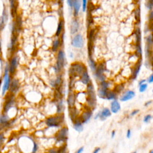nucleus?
<instances>
[{
    "instance_id": "nucleus-1",
    "label": "nucleus",
    "mask_w": 153,
    "mask_h": 153,
    "mask_svg": "<svg viewBox=\"0 0 153 153\" xmlns=\"http://www.w3.org/2000/svg\"><path fill=\"white\" fill-rule=\"evenodd\" d=\"M86 102L87 105L90 109H93L96 105V97L94 86L90 82L86 87Z\"/></svg>"
},
{
    "instance_id": "nucleus-2",
    "label": "nucleus",
    "mask_w": 153,
    "mask_h": 153,
    "mask_svg": "<svg viewBox=\"0 0 153 153\" xmlns=\"http://www.w3.org/2000/svg\"><path fill=\"white\" fill-rule=\"evenodd\" d=\"M86 67L84 64L79 62H75L72 64L69 68V76L70 77H78L82 75L83 72L86 70Z\"/></svg>"
},
{
    "instance_id": "nucleus-3",
    "label": "nucleus",
    "mask_w": 153,
    "mask_h": 153,
    "mask_svg": "<svg viewBox=\"0 0 153 153\" xmlns=\"http://www.w3.org/2000/svg\"><path fill=\"white\" fill-rule=\"evenodd\" d=\"M64 120V114H60L57 116L50 117L46 120V124L48 127H57L60 126Z\"/></svg>"
},
{
    "instance_id": "nucleus-4",
    "label": "nucleus",
    "mask_w": 153,
    "mask_h": 153,
    "mask_svg": "<svg viewBox=\"0 0 153 153\" xmlns=\"http://www.w3.org/2000/svg\"><path fill=\"white\" fill-rule=\"evenodd\" d=\"M65 64V53L64 51L60 50L58 51L57 56V61H56V66L55 67L56 73H59L64 68Z\"/></svg>"
},
{
    "instance_id": "nucleus-5",
    "label": "nucleus",
    "mask_w": 153,
    "mask_h": 153,
    "mask_svg": "<svg viewBox=\"0 0 153 153\" xmlns=\"http://www.w3.org/2000/svg\"><path fill=\"white\" fill-rule=\"evenodd\" d=\"M109 83L107 82V81L104 80L100 83L99 87L98 90V94L99 97L101 99H105L107 92L109 90Z\"/></svg>"
},
{
    "instance_id": "nucleus-6",
    "label": "nucleus",
    "mask_w": 153,
    "mask_h": 153,
    "mask_svg": "<svg viewBox=\"0 0 153 153\" xmlns=\"http://www.w3.org/2000/svg\"><path fill=\"white\" fill-rule=\"evenodd\" d=\"M68 128L67 127H62L56 134V138L58 142H66L68 139Z\"/></svg>"
},
{
    "instance_id": "nucleus-7",
    "label": "nucleus",
    "mask_w": 153,
    "mask_h": 153,
    "mask_svg": "<svg viewBox=\"0 0 153 153\" xmlns=\"http://www.w3.org/2000/svg\"><path fill=\"white\" fill-rule=\"evenodd\" d=\"M95 76L100 82L105 80V76L104 75V71H105V65L103 64L99 65V66H97L95 69Z\"/></svg>"
},
{
    "instance_id": "nucleus-8",
    "label": "nucleus",
    "mask_w": 153,
    "mask_h": 153,
    "mask_svg": "<svg viewBox=\"0 0 153 153\" xmlns=\"http://www.w3.org/2000/svg\"><path fill=\"white\" fill-rule=\"evenodd\" d=\"M71 45L76 48H82L84 45V40L81 34H77L71 41Z\"/></svg>"
},
{
    "instance_id": "nucleus-9",
    "label": "nucleus",
    "mask_w": 153,
    "mask_h": 153,
    "mask_svg": "<svg viewBox=\"0 0 153 153\" xmlns=\"http://www.w3.org/2000/svg\"><path fill=\"white\" fill-rule=\"evenodd\" d=\"M10 84V77L9 76L8 67L7 66L5 69V75H4V85L3 87V94H4L9 89V86Z\"/></svg>"
},
{
    "instance_id": "nucleus-10",
    "label": "nucleus",
    "mask_w": 153,
    "mask_h": 153,
    "mask_svg": "<svg viewBox=\"0 0 153 153\" xmlns=\"http://www.w3.org/2000/svg\"><path fill=\"white\" fill-rule=\"evenodd\" d=\"M92 116V110L89 109L83 111L82 112V114L80 115L79 118L83 123H85L88 122V121L90 120Z\"/></svg>"
},
{
    "instance_id": "nucleus-11",
    "label": "nucleus",
    "mask_w": 153,
    "mask_h": 153,
    "mask_svg": "<svg viewBox=\"0 0 153 153\" xmlns=\"http://www.w3.org/2000/svg\"><path fill=\"white\" fill-rule=\"evenodd\" d=\"M135 96V92L132 90H127L123 94V95L120 98V100L121 102H126V101H129L133 98Z\"/></svg>"
},
{
    "instance_id": "nucleus-12",
    "label": "nucleus",
    "mask_w": 153,
    "mask_h": 153,
    "mask_svg": "<svg viewBox=\"0 0 153 153\" xmlns=\"http://www.w3.org/2000/svg\"><path fill=\"white\" fill-rule=\"evenodd\" d=\"M76 99H77L76 94L72 91L71 92H69L68 98H67V103H68L69 108L75 107Z\"/></svg>"
},
{
    "instance_id": "nucleus-13",
    "label": "nucleus",
    "mask_w": 153,
    "mask_h": 153,
    "mask_svg": "<svg viewBox=\"0 0 153 153\" xmlns=\"http://www.w3.org/2000/svg\"><path fill=\"white\" fill-rule=\"evenodd\" d=\"M99 118L101 119V120L104 121L106 119L111 116V112L110 110L107 108H103L102 111L99 112Z\"/></svg>"
},
{
    "instance_id": "nucleus-14",
    "label": "nucleus",
    "mask_w": 153,
    "mask_h": 153,
    "mask_svg": "<svg viewBox=\"0 0 153 153\" xmlns=\"http://www.w3.org/2000/svg\"><path fill=\"white\" fill-rule=\"evenodd\" d=\"M17 66V59L16 57L13 58V59L11 60L10 62V66H9L8 68V70H9V73H10V74H14L16 70Z\"/></svg>"
},
{
    "instance_id": "nucleus-15",
    "label": "nucleus",
    "mask_w": 153,
    "mask_h": 153,
    "mask_svg": "<svg viewBox=\"0 0 153 153\" xmlns=\"http://www.w3.org/2000/svg\"><path fill=\"white\" fill-rule=\"evenodd\" d=\"M14 97L13 95H11L8 99H7V101L5 102L4 108V112H7L9 109L11 108L12 105L14 104Z\"/></svg>"
},
{
    "instance_id": "nucleus-16",
    "label": "nucleus",
    "mask_w": 153,
    "mask_h": 153,
    "mask_svg": "<svg viewBox=\"0 0 153 153\" xmlns=\"http://www.w3.org/2000/svg\"><path fill=\"white\" fill-rule=\"evenodd\" d=\"M80 82L84 85H87L90 82V77L87 69L83 72L82 75L80 76Z\"/></svg>"
},
{
    "instance_id": "nucleus-17",
    "label": "nucleus",
    "mask_w": 153,
    "mask_h": 153,
    "mask_svg": "<svg viewBox=\"0 0 153 153\" xmlns=\"http://www.w3.org/2000/svg\"><path fill=\"white\" fill-rule=\"evenodd\" d=\"M10 91L12 93H15L19 89V83L17 80H13L10 84Z\"/></svg>"
},
{
    "instance_id": "nucleus-18",
    "label": "nucleus",
    "mask_w": 153,
    "mask_h": 153,
    "mask_svg": "<svg viewBox=\"0 0 153 153\" xmlns=\"http://www.w3.org/2000/svg\"><path fill=\"white\" fill-rule=\"evenodd\" d=\"M74 127L76 131H77L78 132H81L83 130V123L82 122V121L79 118V117H78L77 118L75 121H74Z\"/></svg>"
},
{
    "instance_id": "nucleus-19",
    "label": "nucleus",
    "mask_w": 153,
    "mask_h": 153,
    "mask_svg": "<svg viewBox=\"0 0 153 153\" xmlns=\"http://www.w3.org/2000/svg\"><path fill=\"white\" fill-rule=\"evenodd\" d=\"M120 104L117 101L114 99L111 103V111L112 113H117L120 109Z\"/></svg>"
},
{
    "instance_id": "nucleus-20",
    "label": "nucleus",
    "mask_w": 153,
    "mask_h": 153,
    "mask_svg": "<svg viewBox=\"0 0 153 153\" xmlns=\"http://www.w3.org/2000/svg\"><path fill=\"white\" fill-rule=\"evenodd\" d=\"M69 116L71 120L74 122L75 119L78 117V111L75 107L69 108Z\"/></svg>"
},
{
    "instance_id": "nucleus-21",
    "label": "nucleus",
    "mask_w": 153,
    "mask_h": 153,
    "mask_svg": "<svg viewBox=\"0 0 153 153\" xmlns=\"http://www.w3.org/2000/svg\"><path fill=\"white\" fill-rule=\"evenodd\" d=\"M79 30V23L77 19H74L71 22L70 31L71 34H75Z\"/></svg>"
},
{
    "instance_id": "nucleus-22",
    "label": "nucleus",
    "mask_w": 153,
    "mask_h": 153,
    "mask_svg": "<svg viewBox=\"0 0 153 153\" xmlns=\"http://www.w3.org/2000/svg\"><path fill=\"white\" fill-rule=\"evenodd\" d=\"M141 62H142V60L141 59L138 62V63H137L136 65H135V66L133 71V73L132 74V78H133V79H135V78L137 77V76H138L139 71H140L141 67Z\"/></svg>"
},
{
    "instance_id": "nucleus-23",
    "label": "nucleus",
    "mask_w": 153,
    "mask_h": 153,
    "mask_svg": "<svg viewBox=\"0 0 153 153\" xmlns=\"http://www.w3.org/2000/svg\"><path fill=\"white\" fill-rule=\"evenodd\" d=\"M74 8V13L75 16H77L78 13H79L80 7H81V1L80 0H75L74 1L73 7Z\"/></svg>"
},
{
    "instance_id": "nucleus-24",
    "label": "nucleus",
    "mask_w": 153,
    "mask_h": 153,
    "mask_svg": "<svg viewBox=\"0 0 153 153\" xmlns=\"http://www.w3.org/2000/svg\"><path fill=\"white\" fill-rule=\"evenodd\" d=\"M116 97H117V94L116 93V92H115L114 90H108L107 92L105 99L113 101L114 99H116Z\"/></svg>"
},
{
    "instance_id": "nucleus-25",
    "label": "nucleus",
    "mask_w": 153,
    "mask_h": 153,
    "mask_svg": "<svg viewBox=\"0 0 153 153\" xmlns=\"http://www.w3.org/2000/svg\"><path fill=\"white\" fill-rule=\"evenodd\" d=\"M62 84V78L61 75H59L57 77L56 79L53 81L52 83V85L54 87H56V89H58L59 87L61 86Z\"/></svg>"
},
{
    "instance_id": "nucleus-26",
    "label": "nucleus",
    "mask_w": 153,
    "mask_h": 153,
    "mask_svg": "<svg viewBox=\"0 0 153 153\" xmlns=\"http://www.w3.org/2000/svg\"><path fill=\"white\" fill-rule=\"evenodd\" d=\"M10 6H11V12L13 17L16 14V0H10Z\"/></svg>"
},
{
    "instance_id": "nucleus-27",
    "label": "nucleus",
    "mask_w": 153,
    "mask_h": 153,
    "mask_svg": "<svg viewBox=\"0 0 153 153\" xmlns=\"http://www.w3.org/2000/svg\"><path fill=\"white\" fill-rule=\"evenodd\" d=\"M64 103H63V100L60 99L58 101L57 103V113L58 114H62V112L64 111Z\"/></svg>"
},
{
    "instance_id": "nucleus-28",
    "label": "nucleus",
    "mask_w": 153,
    "mask_h": 153,
    "mask_svg": "<svg viewBox=\"0 0 153 153\" xmlns=\"http://www.w3.org/2000/svg\"><path fill=\"white\" fill-rule=\"evenodd\" d=\"M63 28H64V21H63L62 20H61V21L59 22V24H58L57 30H56V36L59 37V36L61 34Z\"/></svg>"
},
{
    "instance_id": "nucleus-29",
    "label": "nucleus",
    "mask_w": 153,
    "mask_h": 153,
    "mask_svg": "<svg viewBox=\"0 0 153 153\" xmlns=\"http://www.w3.org/2000/svg\"><path fill=\"white\" fill-rule=\"evenodd\" d=\"M60 42L59 38L54 40L53 42V44H52V48H51V49H52V51H55V52L57 51L60 46Z\"/></svg>"
},
{
    "instance_id": "nucleus-30",
    "label": "nucleus",
    "mask_w": 153,
    "mask_h": 153,
    "mask_svg": "<svg viewBox=\"0 0 153 153\" xmlns=\"http://www.w3.org/2000/svg\"><path fill=\"white\" fill-rule=\"evenodd\" d=\"M136 55L139 58H141L142 55V47L141 42L136 43Z\"/></svg>"
},
{
    "instance_id": "nucleus-31",
    "label": "nucleus",
    "mask_w": 153,
    "mask_h": 153,
    "mask_svg": "<svg viewBox=\"0 0 153 153\" xmlns=\"http://www.w3.org/2000/svg\"><path fill=\"white\" fill-rule=\"evenodd\" d=\"M7 13L6 12V10L4 11L3 17H2V19L1 20V22H0V30H2L4 28V26L5 25L6 22L7 21Z\"/></svg>"
},
{
    "instance_id": "nucleus-32",
    "label": "nucleus",
    "mask_w": 153,
    "mask_h": 153,
    "mask_svg": "<svg viewBox=\"0 0 153 153\" xmlns=\"http://www.w3.org/2000/svg\"><path fill=\"white\" fill-rule=\"evenodd\" d=\"M124 88H125V86H124V85L123 84H118V85H117L116 87H115L114 91L116 92V93L117 94L118 93H120L121 92L124 90Z\"/></svg>"
},
{
    "instance_id": "nucleus-33",
    "label": "nucleus",
    "mask_w": 153,
    "mask_h": 153,
    "mask_svg": "<svg viewBox=\"0 0 153 153\" xmlns=\"http://www.w3.org/2000/svg\"><path fill=\"white\" fill-rule=\"evenodd\" d=\"M89 62L90 67L92 70L93 71H95V69L96 68V65L95 62H94V60L93 59V58H92V57H89Z\"/></svg>"
},
{
    "instance_id": "nucleus-34",
    "label": "nucleus",
    "mask_w": 153,
    "mask_h": 153,
    "mask_svg": "<svg viewBox=\"0 0 153 153\" xmlns=\"http://www.w3.org/2000/svg\"><path fill=\"white\" fill-rule=\"evenodd\" d=\"M8 123V118L5 115H3V116L0 117V124L3 125H6Z\"/></svg>"
},
{
    "instance_id": "nucleus-35",
    "label": "nucleus",
    "mask_w": 153,
    "mask_h": 153,
    "mask_svg": "<svg viewBox=\"0 0 153 153\" xmlns=\"http://www.w3.org/2000/svg\"><path fill=\"white\" fill-rule=\"evenodd\" d=\"M148 87V84L147 83H144V84H141L139 85V92H141V93H143V92H144L146 91V90H147Z\"/></svg>"
},
{
    "instance_id": "nucleus-36",
    "label": "nucleus",
    "mask_w": 153,
    "mask_h": 153,
    "mask_svg": "<svg viewBox=\"0 0 153 153\" xmlns=\"http://www.w3.org/2000/svg\"><path fill=\"white\" fill-rule=\"evenodd\" d=\"M58 153H67L66 145H63L58 148Z\"/></svg>"
},
{
    "instance_id": "nucleus-37",
    "label": "nucleus",
    "mask_w": 153,
    "mask_h": 153,
    "mask_svg": "<svg viewBox=\"0 0 153 153\" xmlns=\"http://www.w3.org/2000/svg\"><path fill=\"white\" fill-rule=\"evenodd\" d=\"M146 41H147V44L152 46V38L151 34L148 35V37H147V38H146Z\"/></svg>"
},
{
    "instance_id": "nucleus-38",
    "label": "nucleus",
    "mask_w": 153,
    "mask_h": 153,
    "mask_svg": "<svg viewBox=\"0 0 153 153\" xmlns=\"http://www.w3.org/2000/svg\"><path fill=\"white\" fill-rule=\"evenodd\" d=\"M147 8L149 10H152V0H147V4H146Z\"/></svg>"
},
{
    "instance_id": "nucleus-39",
    "label": "nucleus",
    "mask_w": 153,
    "mask_h": 153,
    "mask_svg": "<svg viewBox=\"0 0 153 153\" xmlns=\"http://www.w3.org/2000/svg\"><path fill=\"white\" fill-rule=\"evenodd\" d=\"M82 8L83 12H85L87 7V0H82Z\"/></svg>"
},
{
    "instance_id": "nucleus-40",
    "label": "nucleus",
    "mask_w": 153,
    "mask_h": 153,
    "mask_svg": "<svg viewBox=\"0 0 153 153\" xmlns=\"http://www.w3.org/2000/svg\"><path fill=\"white\" fill-rule=\"evenodd\" d=\"M135 16L136 19L137 21H139V19H140V10H139V8L136 9L135 12Z\"/></svg>"
},
{
    "instance_id": "nucleus-41",
    "label": "nucleus",
    "mask_w": 153,
    "mask_h": 153,
    "mask_svg": "<svg viewBox=\"0 0 153 153\" xmlns=\"http://www.w3.org/2000/svg\"><path fill=\"white\" fill-rule=\"evenodd\" d=\"M151 118H152L151 116V115H150V114H148L146 116H145L144 118V122L146 123H148L151 120Z\"/></svg>"
},
{
    "instance_id": "nucleus-42",
    "label": "nucleus",
    "mask_w": 153,
    "mask_h": 153,
    "mask_svg": "<svg viewBox=\"0 0 153 153\" xmlns=\"http://www.w3.org/2000/svg\"><path fill=\"white\" fill-rule=\"evenodd\" d=\"M4 140V134L3 133H0V148L1 147L2 145H3Z\"/></svg>"
},
{
    "instance_id": "nucleus-43",
    "label": "nucleus",
    "mask_w": 153,
    "mask_h": 153,
    "mask_svg": "<svg viewBox=\"0 0 153 153\" xmlns=\"http://www.w3.org/2000/svg\"><path fill=\"white\" fill-rule=\"evenodd\" d=\"M38 145L36 144L35 142H34V147H33V149H32V153H35L38 150Z\"/></svg>"
},
{
    "instance_id": "nucleus-44",
    "label": "nucleus",
    "mask_w": 153,
    "mask_h": 153,
    "mask_svg": "<svg viewBox=\"0 0 153 153\" xmlns=\"http://www.w3.org/2000/svg\"><path fill=\"white\" fill-rule=\"evenodd\" d=\"M74 1H75V0H67V4H68V5L70 7L72 8L73 7Z\"/></svg>"
},
{
    "instance_id": "nucleus-45",
    "label": "nucleus",
    "mask_w": 153,
    "mask_h": 153,
    "mask_svg": "<svg viewBox=\"0 0 153 153\" xmlns=\"http://www.w3.org/2000/svg\"><path fill=\"white\" fill-rule=\"evenodd\" d=\"M49 153H58V148H52L49 151Z\"/></svg>"
},
{
    "instance_id": "nucleus-46",
    "label": "nucleus",
    "mask_w": 153,
    "mask_h": 153,
    "mask_svg": "<svg viewBox=\"0 0 153 153\" xmlns=\"http://www.w3.org/2000/svg\"><path fill=\"white\" fill-rule=\"evenodd\" d=\"M139 112V109H135V110H133V111L131 112V114H130V116H135V115L138 114Z\"/></svg>"
},
{
    "instance_id": "nucleus-47",
    "label": "nucleus",
    "mask_w": 153,
    "mask_h": 153,
    "mask_svg": "<svg viewBox=\"0 0 153 153\" xmlns=\"http://www.w3.org/2000/svg\"><path fill=\"white\" fill-rule=\"evenodd\" d=\"M147 82L148 83H150V84H151V83L153 82V75L152 74V75H151L150 77L148 78Z\"/></svg>"
},
{
    "instance_id": "nucleus-48",
    "label": "nucleus",
    "mask_w": 153,
    "mask_h": 153,
    "mask_svg": "<svg viewBox=\"0 0 153 153\" xmlns=\"http://www.w3.org/2000/svg\"><path fill=\"white\" fill-rule=\"evenodd\" d=\"M83 151H84V147H80L79 149H78L77 151L75 152V153H83Z\"/></svg>"
},
{
    "instance_id": "nucleus-49",
    "label": "nucleus",
    "mask_w": 153,
    "mask_h": 153,
    "mask_svg": "<svg viewBox=\"0 0 153 153\" xmlns=\"http://www.w3.org/2000/svg\"><path fill=\"white\" fill-rule=\"evenodd\" d=\"M126 136H127V138H130V136H131V130H130V129H129V130H127Z\"/></svg>"
},
{
    "instance_id": "nucleus-50",
    "label": "nucleus",
    "mask_w": 153,
    "mask_h": 153,
    "mask_svg": "<svg viewBox=\"0 0 153 153\" xmlns=\"http://www.w3.org/2000/svg\"><path fill=\"white\" fill-rule=\"evenodd\" d=\"M100 150H101V148H99V147L96 148L94 150L93 153H98L100 151Z\"/></svg>"
},
{
    "instance_id": "nucleus-51",
    "label": "nucleus",
    "mask_w": 153,
    "mask_h": 153,
    "mask_svg": "<svg viewBox=\"0 0 153 153\" xmlns=\"http://www.w3.org/2000/svg\"><path fill=\"white\" fill-rule=\"evenodd\" d=\"M146 83V80H141L140 82H139V85H140L141 84H144V83Z\"/></svg>"
},
{
    "instance_id": "nucleus-52",
    "label": "nucleus",
    "mask_w": 153,
    "mask_h": 153,
    "mask_svg": "<svg viewBox=\"0 0 153 153\" xmlns=\"http://www.w3.org/2000/svg\"><path fill=\"white\" fill-rule=\"evenodd\" d=\"M115 135H116V132H115L114 130V131H112V133H111V137H112V138H114Z\"/></svg>"
},
{
    "instance_id": "nucleus-53",
    "label": "nucleus",
    "mask_w": 153,
    "mask_h": 153,
    "mask_svg": "<svg viewBox=\"0 0 153 153\" xmlns=\"http://www.w3.org/2000/svg\"><path fill=\"white\" fill-rule=\"evenodd\" d=\"M151 102H152V101H150L149 102H147V103H145V105L146 106H148V105H150V104H151Z\"/></svg>"
},
{
    "instance_id": "nucleus-54",
    "label": "nucleus",
    "mask_w": 153,
    "mask_h": 153,
    "mask_svg": "<svg viewBox=\"0 0 153 153\" xmlns=\"http://www.w3.org/2000/svg\"><path fill=\"white\" fill-rule=\"evenodd\" d=\"M1 53V42H0V54Z\"/></svg>"
},
{
    "instance_id": "nucleus-55",
    "label": "nucleus",
    "mask_w": 153,
    "mask_h": 153,
    "mask_svg": "<svg viewBox=\"0 0 153 153\" xmlns=\"http://www.w3.org/2000/svg\"><path fill=\"white\" fill-rule=\"evenodd\" d=\"M59 1H60V3H63V1H64V0H59Z\"/></svg>"
},
{
    "instance_id": "nucleus-56",
    "label": "nucleus",
    "mask_w": 153,
    "mask_h": 153,
    "mask_svg": "<svg viewBox=\"0 0 153 153\" xmlns=\"http://www.w3.org/2000/svg\"><path fill=\"white\" fill-rule=\"evenodd\" d=\"M150 153H153V151H152L151 150V151L150 152Z\"/></svg>"
},
{
    "instance_id": "nucleus-57",
    "label": "nucleus",
    "mask_w": 153,
    "mask_h": 153,
    "mask_svg": "<svg viewBox=\"0 0 153 153\" xmlns=\"http://www.w3.org/2000/svg\"><path fill=\"white\" fill-rule=\"evenodd\" d=\"M132 153H136V151H135V152H132Z\"/></svg>"
},
{
    "instance_id": "nucleus-58",
    "label": "nucleus",
    "mask_w": 153,
    "mask_h": 153,
    "mask_svg": "<svg viewBox=\"0 0 153 153\" xmlns=\"http://www.w3.org/2000/svg\"><path fill=\"white\" fill-rule=\"evenodd\" d=\"M112 153H114V152H112Z\"/></svg>"
}]
</instances>
